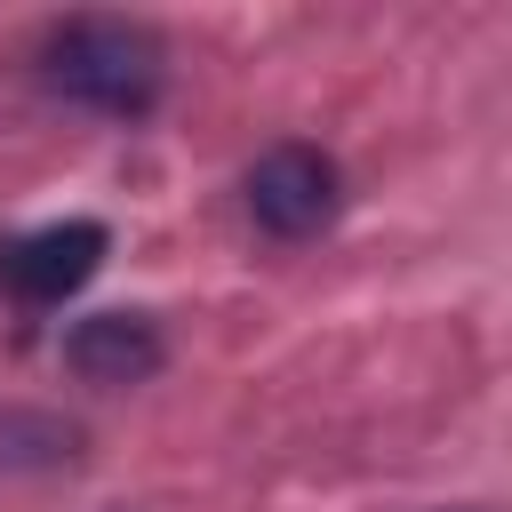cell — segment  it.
Returning a JSON list of instances; mask_svg holds the SVG:
<instances>
[{
    "label": "cell",
    "mask_w": 512,
    "mask_h": 512,
    "mask_svg": "<svg viewBox=\"0 0 512 512\" xmlns=\"http://www.w3.org/2000/svg\"><path fill=\"white\" fill-rule=\"evenodd\" d=\"M40 80L104 120H144L168 88V56L144 24H120V16H72L40 40Z\"/></svg>",
    "instance_id": "6da1fadb"
},
{
    "label": "cell",
    "mask_w": 512,
    "mask_h": 512,
    "mask_svg": "<svg viewBox=\"0 0 512 512\" xmlns=\"http://www.w3.org/2000/svg\"><path fill=\"white\" fill-rule=\"evenodd\" d=\"M336 200H344V176H336V160L312 152V144H272V152L248 168V216H256L272 240L320 232V224L336 216Z\"/></svg>",
    "instance_id": "7a4b0ae2"
},
{
    "label": "cell",
    "mask_w": 512,
    "mask_h": 512,
    "mask_svg": "<svg viewBox=\"0 0 512 512\" xmlns=\"http://www.w3.org/2000/svg\"><path fill=\"white\" fill-rule=\"evenodd\" d=\"M96 264H104V224L72 216V224H40V232H24V240L0 256V280H8L24 304H64L72 288H88Z\"/></svg>",
    "instance_id": "3957f363"
},
{
    "label": "cell",
    "mask_w": 512,
    "mask_h": 512,
    "mask_svg": "<svg viewBox=\"0 0 512 512\" xmlns=\"http://www.w3.org/2000/svg\"><path fill=\"white\" fill-rule=\"evenodd\" d=\"M64 360L88 376V384H144L160 368V336L144 312H96L64 336Z\"/></svg>",
    "instance_id": "277c9868"
}]
</instances>
